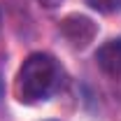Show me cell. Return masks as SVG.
<instances>
[{
  "label": "cell",
  "mask_w": 121,
  "mask_h": 121,
  "mask_svg": "<svg viewBox=\"0 0 121 121\" xmlns=\"http://www.w3.org/2000/svg\"><path fill=\"white\" fill-rule=\"evenodd\" d=\"M60 79H63L60 65L51 54H42V51L30 54L21 63L14 79L16 100L23 105H35L40 100H47L58 91Z\"/></svg>",
  "instance_id": "obj_1"
},
{
  "label": "cell",
  "mask_w": 121,
  "mask_h": 121,
  "mask_svg": "<svg viewBox=\"0 0 121 121\" xmlns=\"http://www.w3.org/2000/svg\"><path fill=\"white\" fill-rule=\"evenodd\" d=\"M60 35L70 42V47L84 49L98 35V26L86 14H68L60 21Z\"/></svg>",
  "instance_id": "obj_2"
},
{
  "label": "cell",
  "mask_w": 121,
  "mask_h": 121,
  "mask_svg": "<svg viewBox=\"0 0 121 121\" xmlns=\"http://www.w3.org/2000/svg\"><path fill=\"white\" fill-rule=\"evenodd\" d=\"M95 60L100 70L109 77H121V37L119 40H107L105 44L95 51Z\"/></svg>",
  "instance_id": "obj_3"
},
{
  "label": "cell",
  "mask_w": 121,
  "mask_h": 121,
  "mask_svg": "<svg viewBox=\"0 0 121 121\" xmlns=\"http://www.w3.org/2000/svg\"><path fill=\"white\" fill-rule=\"evenodd\" d=\"M86 5L100 14H114L121 9V0H86Z\"/></svg>",
  "instance_id": "obj_4"
},
{
  "label": "cell",
  "mask_w": 121,
  "mask_h": 121,
  "mask_svg": "<svg viewBox=\"0 0 121 121\" xmlns=\"http://www.w3.org/2000/svg\"><path fill=\"white\" fill-rule=\"evenodd\" d=\"M37 2H40L42 7H47V9H54V7H58L63 0H37Z\"/></svg>",
  "instance_id": "obj_5"
}]
</instances>
